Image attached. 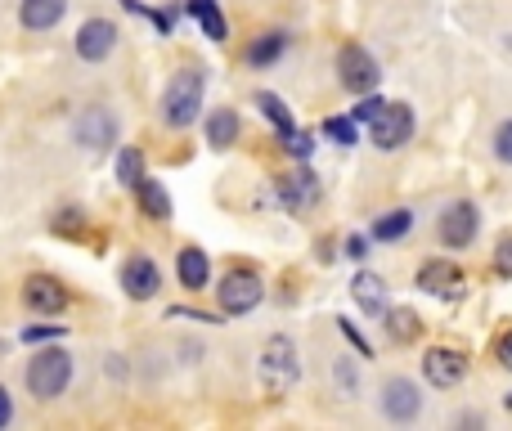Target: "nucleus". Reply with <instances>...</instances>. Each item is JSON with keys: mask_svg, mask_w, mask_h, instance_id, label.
<instances>
[{"mask_svg": "<svg viewBox=\"0 0 512 431\" xmlns=\"http://www.w3.org/2000/svg\"><path fill=\"white\" fill-rule=\"evenodd\" d=\"M239 131H243V122L234 108H216V113L207 117V144H212V149H234Z\"/></svg>", "mask_w": 512, "mask_h": 431, "instance_id": "19", "label": "nucleus"}, {"mask_svg": "<svg viewBox=\"0 0 512 431\" xmlns=\"http://www.w3.org/2000/svg\"><path fill=\"white\" fill-rule=\"evenodd\" d=\"M324 135L333 144H360V122L351 113L346 117H324Z\"/></svg>", "mask_w": 512, "mask_h": 431, "instance_id": "27", "label": "nucleus"}, {"mask_svg": "<svg viewBox=\"0 0 512 431\" xmlns=\"http://www.w3.org/2000/svg\"><path fill=\"white\" fill-rule=\"evenodd\" d=\"M382 104H387V99H382V95H373V90H369V95H360V104L351 108V117H355V122H360V126H369L373 117L382 113Z\"/></svg>", "mask_w": 512, "mask_h": 431, "instance_id": "29", "label": "nucleus"}, {"mask_svg": "<svg viewBox=\"0 0 512 431\" xmlns=\"http://www.w3.org/2000/svg\"><path fill=\"white\" fill-rule=\"evenodd\" d=\"M423 378L441 391L459 387V382L468 378V355L454 351V346H432V351L423 355Z\"/></svg>", "mask_w": 512, "mask_h": 431, "instance_id": "9", "label": "nucleus"}, {"mask_svg": "<svg viewBox=\"0 0 512 431\" xmlns=\"http://www.w3.org/2000/svg\"><path fill=\"white\" fill-rule=\"evenodd\" d=\"M337 81H342L351 95H369L382 81L378 59H373L364 45H342V50H337Z\"/></svg>", "mask_w": 512, "mask_h": 431, "instance_id": "6", "label": "nucleus"}, {"mask_svg": "<svg viewBox=\"0 0 512 431\" xmlns=\"http://www.w3.org/2000/svg\"><path fill=\"white\" fill-rule=\"evenodd\" d=\"M176 274H180V288L203 292L207 283H212V261H207L203 247H180V256H176Z\"/></svg>", "mask_w": 512, "mask_h": 431, "instance_id": "17", "label": "nucleus"}, {"mask_svg": "<svg viewBox=\"0 0 512 431\" xmlns=\"http://www.w3.org/2000/svg\"><path fill=\"white\" fill-rule=\"evenodd\" d=\"M256 373H261V387L265 396H288L292 387H297L301 378V364H297V346H292V337L274 333L270 342L261 346V355H256Z\"/></svg>", "mask_w": 512, "mask_h": 431, "instance_id": "1", "label": "nucleus"}, {"mask_svg": "<svg viewBox=\"0 0 512 431\" xmlns=\"http://www.w3.org/2000/svg\"><path fill=\"white\" fill-rule=\"evenodd\" d=\"M216 301H221L225 315H252L265 301V283L256 270H230L221 274V288H216Z\"/></svg>", "mask_w": 512, "mask_h": 431, "instance_id": "4", "label": "nucleus"}, {"mask_svg": "<svg viewBox=\"0 0 512 431\" xmlns=\"http://www.w3.org/2000/svg\"><path fill=\"white\" fill-rule=\"evenodd\" d=\"M495 355H499V364H504V369L512 373V328L504 337H499V346H495Z\"/></svg>", "mask_w": 512, "mask_h": 431, "instance_id": "36", "label": "nucleus"}, {"mask_svg": "<svg viewBox=\"0 0 512 431\" xmlns=\"http://www.w3.org/2000/svg\"><path fill=\"white\" fill-rule=\"evenodd\" d=\"M337 382H342V396H355V373H351V364H337Z\"/></svg>", "mask_w": 512, "mask_h": 431, "instance_id": "37", "label": "nucleus"}, {"mask_svg": "<svg viewBox=\"0 0 512 431\" xmlns=\"http://www.w3.org/2000/svg\"><path fill=\"white\" fill-rule=\"evenodd\" d=\"M495 274H499V279H512V238H499V247H495Z\"/></svg>", "mask_w": 512, "mask_h": 431, "instance_id": "31", "label": "nucleus"}, {"mask_svg": "<svg viewBox=\"0 0 512 431\" xmlns=\"http://www.w3.org/2000/svg\"><path fill=\"white\" fill-rule=\"evenodd\" d=\"M14 423V396H9V387H0V431Z\"/></svg>", "mask_w": 512, "mask_h": 431, "instance_id": "35", "label": "nucleus"}, {"mask_svg": "<svg viewBox=\"0 0 512 431\" xmlns=\"http://www.w3.org/2000/svg\"><path fill=\"white\" fill-rule=\"evenodd\" d=\"M185 14H194L198 23H203V32H207V41H230V23H225V14H221V5L216 0H185Z\"/></svg>", "mask_w": 512, "mask_h": 431, "instance_id": "20", "label": "nucleus"}, {"mask_svg": "<svg viewBox=\"0 0 512 431\" xmlns=\"http://www.w3.org/2000/svg\"><path fill=\"white\" fill-rule=\"evenodd\" d=\"M72 140H77L81 149H113V140H117V117L108 113L104 104L81 108L77 122H72Z\"/></svg>", "mask_w": 512, "mask_h": 431, "instance_id": "8", "label": "nucleus"}, {"mask_svg": "<svg viewBox=\"0 0 512 431\" xmlns=\"http://www.w3.org/2000/svg\"><path fill=\"white\" fill-rule=\"evenodd\" d=\"M382 414H387L391 423H414V418L423 414V391H418V382H409V378L382 382Z\"/></svg>", "mask_w": 512, "mask_h": 431, "instance_id": "11", "label": "nucleus"}, {"mask_svg": "<svg viewBox=\"0 0 512 431\" xmlns=\"http://www.w3.org/2000/svg\"><path fill=\"white\" fill-rule=\"evenodd\" d=\"M337 328H342V337H346V342H351V346H355V351H360V355H364V360H373V346H369V342H364V333H360V328H355V324H351V319H346V315H342V319H337Z\"/></svg>", "mask_w": 512, "mask_h": 431, "instance_id": "30", "label": "nucleus"}, {"mask_svg": "<svg viewBox=\"0 0 512 431\" xmlns=\"http://www.w3.org/2000/svg\"><path fill=\"white\" fill-rule=\"evenodd\" d=\"M77 59H86V63H104L108 54H113V45H117V27L108 23V18H86V23L77 27Z\"/></svg>", "mask_w": 512, "mask_h": 431, "instance_id": "13", "label": "nucleus"}, {"mask_svg": "<svg viewBox=\"0 0 512 431\" xmlns=\"http://www.w3.org/2000/svg\"><path fill=\"white\" fill-rule=\"evenodd\" d=\"M369 140L373 149L396 153L400 144L414 140V108L409 104H382V113L369 122Z\"/></svg>", "mask_w": 512, "mask_h": 431, "instance_id": "5", "label": "nucleus"}, {"mask_svg": "<svg viewBox=\"0 0 512 431\" xmlns=\"http://www.w3.org/2000/svg\"><path fill=\"white\" fill-rule=\"evenodd\" d=\"M346 256H351V261H364V256H369V238L351 234V238H346Z\"/></svg>", "mask_w": 512, "mask_h": 431, "instance_id": "34", "label": "nucleus"}, {"mask_svg": "<svg viewBox=\"0 0 512 431\" xmlns=\"http://www.w3.org/2000/svg\"><path fill=\"white\" fill-rule=\"evenodd\" d=\"M203 72L198 68H185L171 77L167 95H162V117H167V126H176V131H185V126L198 122V113H203Z\"/></svg>", "mask_w": 512, "mask_h": 431, "instance_id": "2", "label": "nucleus"}, {"mask_svg": "<svg viewBox=\"0 0 512 431\" xmlns=\"http://www.w3.org/2000/svg\"><path fill=\"white\" fill-rule=\"evenodd\" d=\"M409 229H414V212L409 207H396V212L373 220V238L378 243H400V238H409Z\"/></svg>", "mask_w": 512, "mask_h": 431, "instance_id": "22", "label": "nucleus"}, {"mask_svg": "<svg viewBox=\"0 0 512 431\" xmlns=\"http://www.w3.org/2000/svg\"><path fill=\"white\" fill-rule=\"evenodd\" d=\"M122 288H126V297H131V301H149V297H158V288H162V270L153 265V256H131V261L122 265Z\"/></svg>", "mask_w": 512, "mask_h": 431, "instance_id": "14", "label": "nucleus"}, {"mask_svg": "<svg viewBox=\"0 0 512 431\" xmlns=\"http://www.w3.org/2000/svg\"><path fill=\"white\" fill-rule=\"evenodd\" d=\"M63 333H68L63 324H41V328H27L23 342H45V337H63Z\"/></svg>", "mask_w": 512, "mask_h": 431, "instance_id": "33", "label": "nucleus"}, {"mask_svg": "<svg viewBox=\"0 0 512 431\" xmlns=\"http://www.w3.org/2000/svg\"><path fill=\"white\" fill-rule=\"evenodd\" d=\"M418 288L432 297H459L463 292V270L454 261H423L418 265Z\"/></svg>", "mask_w": 512, "mask_h": 431, "instance_id": "15", "label": "nucleus"}, {"mask_svg": "<svg viewBox=\"0 0 512 431\" xmlns=\"http://www.w3.org/2000/svg\"><path fill=\"white\" fill-rule=\"evenodd\" d=\"M135 194H140V212L149 216V220H171V194L162 189V180H153V176H144L140 185H135Z\"/></svg>", "mask_w": 512, "mask_h": 431, "instance_id": "21", "label": "nucleus"}, {"mask_svg": "<svg viewBox=\"0 0 512 431\" xmlns=\"http://www.w3.org/2000/svg\"><path fill=\"white\" fill-rule=\"evenodd\" d=\"M274 194H279V203L288 207L292 216L310 212V207L319 203V176L310 167H297V171H288V176L274 180Z\"/></svg>", "mask_w": 512, "mask_h": 431, "instance_id": "10", "label": "nucleus"}, {"mask_svg": "<svg viewBox=\"0 0 512 431\" xmlns=\"http://www.w3.org/2000/svg\"><path fill=\"white\" fill-rule=\"evenodd\" d=\"M117 180H122L126 189H135L144 180V153L140 149H122V153H117Z\"/></svg>", "mask_w": 512, "mask_h": 431, "instance_id": "26", "label": "nucleus"}, {"mask_svg": "<svg viewBox=\"0 0 512 431\" xmlns=\"http://www.w3.org/2000/svg\"><path fill=\"white\" fill-rule=\"evenodd\" d=\"M23 382L36 400H59L72 382V355L59 351V346H50V351H41L32 364H27Z\"/></svg>", "mask_w": 512, "mask_h": 431, "instance_id": "3", "label": "nucleus"}, {"mask_svg": "<svg viewBox=\"0 0 512 431\" xmlns=\"http://www.w3.org/2000/svg\"><path fill=\"white\" fill-rule=\"evenodd\" d=\"M436 234H441V243L445 247H472V238L481 234V212H477V203H450L441 212V220H436Z\"/></svg>", "mask_w": 512, "mask_h": 431, "instance_id": "7", "label": "nucleus"}, {"mask_svg": "<svg viewBox=\"0 0 512 431\" xmlns=\"http://www.w3.org/2000/svg\"><path fill=\"white\" fill-rule=\"evenodd\" d=\"M382 319H387V337L391 342H414L418 333H423V324H418V315L409 306H400V310H382Z\"/></svg>", "mask_w": 512, "mask_h": 431, "instance_id": "24", "label": "nucleus"}, {"mask_svg": "<svg viewBox=\"0 0 512 431\" xmlns=\"http://www.w3.org/2000/svg\"><path fill=\"white\" fill-rule=\"evenodd\" d=\"M495 158L512 167V122H504V126L495 131Z\"/></svg>", "mask_w": 512, "mask_h": 431, "instance_id": "32", "label": "nucleus"}, {"mask_svg": "<svg viewBox=\"0 0 512 431\" xmlns=\"http://www.w3.org/2000/svg\"><path fill=\"white\" fill-rule=\"evenodd\" d=\"M63 14H68V0H18V23L27 32H50L63 23Z\"/></svg>", "mask_w": 512, "mask_h": 431, "instance_id": "16", "label": "nucleus"}, {"mask_svg": "<svg viewBox=\"0 0 512 431\" xmlns=\"http://www.w3.org/2000/svg\"><path fill=\"white\" fill-rule=\"evenodd\" d=\"M351 297H355V306H360L364 315H382V310H387V283H382L378 274L360 270L351 279Z\"/></svg>", "mask_w": 512, "mask_h": 431, "instance_id": "18", "label": "nucleus"}, {"mask_svg": "<svg viewBox=\"0 0 512 431\" xmlns=\"http://www.w3.org/2000/svg\"><path fill=\"white\" fill-rule=\"evenodd\" d=\"M256 108H261L265 117H270L274 126H279V135H288L292 131V113H288V104H283L274 90H256Z\"/></svg>", "mask_w": 512, "mask_h": 431, "instance_id": "25", "label": "nucleus"}, {"mask_svg": "<svg viewBox=\"0 0 512 431\" xmlns=\"http://www.w3.org/2000/svg\"><path fill=\"white\" fill-rule=\"evenodd\" d=\"M283 50H288V32H265L256 36V45L248 50V63L252 68H270V63L283 59Z\"/></svg>", "mask_w": 512, "mask_h": 431, "instance_id": "23", "label": "nucleus"}, {"mask_svg": "<svg viewBox=\"0 0 512 431\" xmlns=\"http://www.w3.org/2000/svg\"><path fill=\"white\" fill-rule=\"evenodd\" d=\"M283 153H288V158H297V162H306L310 153H315V140H310L306 131H297V126H292V131L283 135Z\"/></svg>", "mask_w": 512, "mask_h": 431, "instance_id": "28", "label": "nucleus"}, {"mask_svg": "<svg viewBox=\"0 0 512 431\" xmlns=\"http://www.w3.org/2000/svg\"><path fill=\"white\" fill-rule=\"evenodd\" d=\"M68 288H63L54 274H32V279L23 283V306L36 310V315H59V310H68Z\"/></svg>", "mask_w": 512, "mask_h": 431, "instance_id": "12", "label": "nucleus"}]
</instances>
